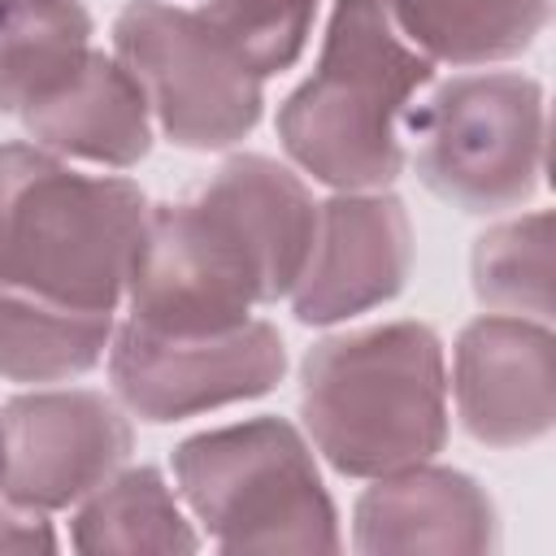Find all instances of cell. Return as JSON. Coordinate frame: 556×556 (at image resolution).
I'll list each match as a JSON object with an SVG mask.
<instances>
[{
	"mask_svg": "<svg viewBox=\"0 0 556 556\" xmlns=\"http://www.w3.org/2000/svg\"><path fill=\"white\" fill-rule=\"evenodd\" d=\"M317 230V200L274 156H230L191 200L148 208L126 278L130 321L165 334L243 326L291 295Z\"/></svg>",
	"mask_w": 556,
	"mask_h": 556,
	"instance_id": "1",
	"label": "cell"
},
{
	"mask_svg": "<svg viewBox=\"0 0 556 556\" xmlns=\"http://www.w3.org/2000/svg\"><path fill=\"white\" fill-rule=\"evenodd\" d=\"M148 208L130 178L78 174L39 143H0V287L113 313Z\"/></svg>",
	"mask_w": 556,
	"mask_h": 556,
	"instance_id": "2",
	"label": "cell"
},
{
	"mask_svg": "<svg viewBox=\"0 0 556 556\" xmlns=\"http://www.w3.org/2000/svg\"><path fill=\"white\" fill-rule=\"evenodd\" d=\"M300 417L343 478L434 460L447 443V361L426 321L330 334L300 365Z\"/></svg>",
	"mask_w": 556,
	"mask_h": 556,
	"instance_id": "3",
	"label": "cell"
},
{
	"mask_svg": "<svg viewBox=\"0 0 556 556\" xmlns=\"http://www.w3.org/2000/svg\"><path fill=\"white\" fill-rule=\"evenodd\" d=\"M434 61L400 39L382 0H334L317 70L282 100V152L334 191H382L404 169L408 100Z\"/></svg>",
	"mask_w": 556,
	"mask_h": 556,
	"instance_id": "4",
	"label": "cell"
},
{
	"mask_svg": "<svg viewBox=\"0 0 556 556\" xmlns=\"http://www.w3.org/2000/svg\"><path fill=\"white\" fill-rule=\"evenodd\" d=\"M178 500L217 552H339V513L308 439L287 417H248L182 439Z\"/></svg>",
	"mask_w": 556,
	"mask_h": 556,
	"instance_id": "5",
	"label": "cell"
},
{
	"mask_svg": "<svg viewBox=\"0 0 556 556\" xmlns=\"http://www.w3.org/2000/svg\"><path fill=\"white\" fill-rule=\"evenodd\" d=\"M404 126L417 178L460 213H504L543 187L547 104L530 74H456Z\"/></svg>",
	"mask_w": 556,
	"mask_h": 556,
	"instance_id": "6",
	"label": "cell"
},
{
	"mask_svg": "<svg viewBox=\"0 0 556 556\" xmlns=\"http://www.w3.org/2000/svg\"><path fill=\"white\" fill-rule=\"evenodd\" d=\"M113 56L135 74L152 122L174 148L222 152L261 122L265 83L230 56L195 9L130 0L113 17Z\"/></svg>",
	"mask_w": 556,
	"mask_h": 556,
	"instance_id": "7",
	"label": "cell"
},
{
	"mask_svg": "<svg viewBox=\"0 0 556 556\" xmlns=\"http://www.w3.org/2000/svg\"><path fill=\"white\" fill-rule=\"evenodd\" d=\"M282 374L287 343L261 317L213 334H165L126 317L109 343V378L122 408L156 426L269 395Z\"/></svg>",
	"mask_w": 556,
	"mask_h": 556,
	"instance_id": "8",
	"label": "cell"
},
{
	"mask_svg": "<svg viewBox=\"0 0 556 556\" xmlns=\"http://www.w3.org/2000/svg\"><path fill=\"white\" fill-rule=\"evenodd\" d=\"M130 452V417L104 391H26L0 408V495L17 508H70L109 482Z\"/></svg>",
	"mask_w": 556,
	"mask_h": 556,
	"instance_id": "9",
	"label": "cell"
},
{
	"mask_svg": "<svg viewBox=\"0 0 556 556\" xmlns=\"http://www.w3.org/2000/svg\"><path fill=\"white\" fill-rule=\"evenodd\" d=\"M413 274V222L400 195L334 191L317 204L308 261L291 287V313L304 326L361 317L404 291Z\"/></svg>",
	"mask_w": 556,
	"mask_h": 556,
	"instance_id": "10",
	"label": "cell"
},
{
	"mask_svg": "<svg viewBox=\"0 0 556 556\" xmlns=\"http://www.w3.org/2000/svg\"><path fill=\"white\" fill-rule=\"evenodd\" d=\"M452 400L482 447H530L556 421V339L547 321L482 313L452 348Z\"/></svg>",
	"mask_w": 556,
	"mask_h": 556,
	"instance_id": "11",
	"label": "cell"
},
{
	"mask_svg": "<svg viewBox=\"0 0 556 556\" xmlns=\"http://www.w3.org/2000/svg\"><path fill=\"white\" fill-rule=\"evenodd\" d=\"M352 547L361 556H486L500 547V517L473 473L421 460L369 478L352 508Z\"/></svg>",
	"mask_w": 556,
	"mask_h": 556,
	"instance_id": "12",
	"label": "cell"
},
{
	"mask_svg": "<svg viewBox=\"0 0 556 556\" xmlns=\"http://www.w3.org/2000/svg\"><path fill=\"white\" fill-rule=\"evenodd\" d=\"M17 122L30 143L109 169H130L152 152V109L135 74L96 48L61 91L26 109Z\"/></svg>",
	"mask_w": 556,
	"mask_h": 556,
	"instance_id": "13",
	"label": "cell"
},
{
	"mask_svg": "<svg viewBox=\"0 0 556 556\" xmlns=\"http://www.w3.org/2000/svg\"><path fill=\"white\" fill-rule=\"evenodd\" d=\"M391 26L426 61L495 65L534 48L552 0H382Z\"/></svg>",
	"mask_w": 556,
	"mask_h": 556,
	"instance_id": "14",
	"label": "cell"
},
{
	"mask_svg": "<svg viewBox=\"0 0 556 556\" xmlns=\"http://www.w3.org/2000/svg\"><path fill=\"white\" fill-rule=\"evenodd\" d=\"M96 22L78 0H0V113L22 117L91 56Z\"/></svg>",
	"mask_w": 556,
	"mask_h": 556,
	"instance_id": "15",
	"label": "cell"
},
{
	"mask_svg": "<svg viewBox=\"0 0 556 556\" xmlns=\"http://www.w3.org/2000/svg\"><path fill=\"white\" fill-rule=\"evenodd\" d=\"M70 543L87 556L104 552H195L200 534L187 521L178 491L156 465L117 469L100 482L70 521Z\"/></svg>",
	"mask_w": 556,
	"mask_h": 556,
	"instance_id": "16",
	"label": "cell"
},
{
	"mask_svg": "<svg viewBox=\"0 0 556 556\" xmlns=\"http://www.w3.org/2000/svg\"><path fill=\"white\" fill-rule=\"evenodd\" d=\"M113 343V313H83L0 287V378L70 382L91 374Z\"/></svg>",
	"mask_w": 556,
	"mask_h": 556,
	"instance_id": "17",
	"label": "cell"
},
{
	"mask_svg": "<svg viewBox=\"0 0 556 556\" xmlns=\"http://www.w3.org/2000/svg\"><path fill=\"white\" fill-rule=\"evenodd\" d=\"M469 278L482 308L552 321V213H521L478 235Z\"/></svg>",
	"mask_w": 556,
	"mask_h": 556,
	"instance_id": "18",
	"label": "cell"
},
{
	"mask_svg": "<svg viewBox=\"0 0 556 556\" xmlns=\"http://www.w3.org/2000/svg\"><path fill=\"white\" fill-rule=\"evenodd\" d=\"M195 13L230 48V56L265 83L304 56L317 0H204Z\"/></svg>",
	"mask_w": 556,
	"mask_h": 556,
	"instance_id": "19",
	"label": "cell"
},
{
	"mask_svg": "<svg viewBox=\"0 0 556 556\" xmlns=\"http://www.w3.org/2000/svg\"><path fill=\"white\" fill-rule=\"evenodd\" d=\"M0 552H56V534L35 508H0Z\"/></svg>",
	"mask_w": 556,
	"mask_h": 556,
	"instance_id": "20",
	"label": "cell"
}]
</instances>
